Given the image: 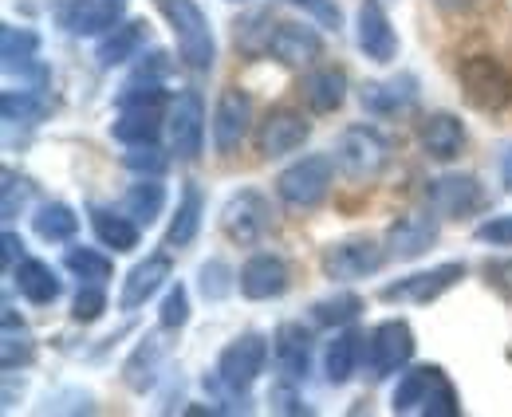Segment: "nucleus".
Returning a JSON list of instances; mask_svg holds the SVG:
<instances>
[{"instance_id": "obj_43", "label": "nucleus", "mask_w": 512, "mask_h": 417, "mask_svg": "<svg viewBox=\"0 0 512 417\" xmlns=\"http://www.w3.org/2000/svg\"><path fill=\"white\" fill-rule=\"evenodd\" d=\"M422 414L426 417H461V398H457V390L449 386V378H442V382L434 386V394L426 398Z\"/></svg>"}, {"instance_id": "obj_20", "label": "nucleus", "mask_w": 512, "mask_h": 417, "mask_svg": "<svg viewBox=\"0 0 512 417\" xmlns=\"http://www.w3.org/2000/svg\"><path fill=\"white\" fill-rule=\"evenodd\" d=\"M300 99L312 115H331L347 99V75L339 67H316L300 79Z\"/></svg>"}, {"instance_id": "obj_6", "label": "nucleus", "mask_w": 512, "mask_h": 417, "mask_svg": "<svg viewBox=\"0 0 512 417\" xmlns=\"http://www.w3.org/2000/svg\"><path fill=\"white\" fill-rule=\"evenodd\" d=\"M264 366H268V339L249 331V335L233 339L221 351V358H217V382L225 390H233V394H245L256 378L264 374Z\"/></svg>"}, {"instance_id": "obj_37", "label": "nucleus", "mask_w": 512, "mask_h": 417, "mask_svg": "<svg viewBox=\"0 0 512 417\" xmlns=\"http://www.w3.org/2000/svg\"><path fill=\"white\" fill-rule=\"evenodd\" d=\"M197 288H201V296L209 299V303H221L237 288V276H233V268L225 260H205L201 272H197Z\"/></svg>"}, {"instance_id": "obj_29", "label": "nucleus", "mask_w": 512, "mask_h": 417, "mask_svg": "<svg viewBox=\"0 0 512 417\" xmlns=\"http://www.w3.org/2000/svg\"><path fill=\"white\" fill-rule=\"evenodd\" d=\"M158 366H162V343L154 335H146L134 347V355L127 358V366H123V382H127L134 394H146L158 382Z\"/></svg>"}, {"instance_id": "obj_35", "label": "nucleus", "mask_w": 512, "mask_h": 417, "mask_svg": "<svg viewBox=\"0 0 512 417\" xmlns=\"http://www.w3.org/2000/svg\"><path fill=\"white\" fill-rule=\"evenodd\" d=\"M64 264L79 280H87V284H107L111 272H115V264L103 252H95V248H67Z\"/></svg>"}, {"instance_id": "obj_2", "label": "nucleus", "mask_w": 512, "mask_h": 417, "mask_svg": "<svg viewBox=\"0 0 512 417\" xmlns=\"http://www.w3.org/2000/svg\"><path fill=\"white\" fill-rule=\"evenodd\" d=\"M457 83L461 95L469 99V107L477 111H505L512 103V71L493 56H469L457 67Z\"/></svg>"}, {"instance_id": "obj_38", "label": "nucleus", "mask_w": 512, "mask_h": 417, "mask_svg": "<svg viewBox=\"0 0 512 417\" xmlns=\"http://www.w3.org/2000/svg\"><path fill=\"white\" fill-rule=\"evenodd\" d=\"M36 358V343H32V335L20 327L16 331V323H4V343H0V362H4V370H16V366H28Z\"/></svg>"}, {"instance_id": "obj_30", "label": "nucleus", "mask_w": 512, "mask_h": 417, "mask_svg": "<svg viewBox=\"0 0 512 417\" xmlns=\"http://www.w3.org/2000/svg\"><path fill=\"white\" fill-rule=\"evenodd\" d=\"M142 40H146V24H142V20L119 24V28H111V32H107V40L99 44L95 60H99V67H119V63H127V60L138 56Z\"/></svg>"}, {"instance_id": "obj_36", "label": "nucleus", "mask_w": 512, "mask_h": 417, "mask_svg": "<svg viewBox=\"0 0 512 417\" xmlns=\"http://www.w3.org/2000/svg\"><path fill=\"white\" fill-rule=\"evenodd\" d=\"M36 52H40V36H36L32 28H12V24L0 28V56H4V67L36 60Z\"/></svg>"}, {"instance_id": "obj_22", "label": "nucleus", "mask_w": 512, "mask_h": 417, "mask_svg": "<svg viewBox=\"0 0 512 417\" xmlns=\"http://www.w3.org/2000/svg\"><path fill=\"white\" fill-rule=\"evenodd\" d=\"M170 272H174V264H170V256H146L142 264H134L130 268V276L123 280V296H119V303L127 307V311H134V307H142L150 296H158L162 288H166V280H170Z\"/></svg>"}, {"instance_id": "obj_44", "label": "nucleus", "mask_w": 512, "mask_h": 417, "mask_svg": "<svg viewBox=\"0 0 512 417\" xmlns=\"http://www.w3.org/2000/svg\"><path fill=\"white\" fill-rule=\"evenodd\" d=\"M477 240H481V244H497V248H509V244H512V213L481 221V225H477Z\"/></svg>"}, {"instance_id": "obj_47", "label": "nucleus", "mask_w": 512, "mask_h": 417, "mask_svg": "<svg viewBox=\"0 0 512 417\" xmlns=\"http://www.w3.org/2000/svg\"><path fill=\"white\" fill-rule=\"evenodd\" d=\"M284 4H292V8H304V12H312V16L320 20L323 28H339V8H335L331 0H284Z\"/></svg>"}, {"instance_id": "obj_5", "label": "nucleus", "mask_w": 512, "mask_h": 417, "mask_svg": "<svg viewBox=\"0 0 512 417\" xmlns=\"http://www.w3.org/2000/svg\"><path fill=\"white\" fill-rule=\"evenodd\" d=\"M386 248H379L375 240L367 237H351V240H335V244H327L320 256V268L327 280H343V284H351V280H367V276H375L379 268L386 264Z\"/></svg>"}, {"instance_id": "obj_31", "label": "nucleus", "mask_w": 512, "mask_h": 417, "mask_svg": "<svg viewBox=\"0 0 512 417\" xmlns=\"http://www.w3.org/2000/svg\"><path fill=\"white\" fill-rule=\"evenodd\" d=\"M162 209H166V185H162L158 178H142L138 185H130L127 197H123V213L134 217L138 225L158 221Z\"/></svg>"}, {"instance_id": "obj_27", "label": "nucleus", "mask_w": 512, "mask_h": 417, "mask_svg": "<svg viewBox=\"0 0 512 417\" xmlns=\"http://www.w3.org/2000/svg\"><path fill=\"white\" fill-rule=\"evenodd\" d=\"M359 355H363V335H359V331L335 335V339L327 343V351H323V374H327V382H331V386L351 382V374H355V366H359Z\"/></svg>"}, {"instance_id": "obj_10", "label": "nucleus", "mask_w": 512, "mask_h": 417, "mask_svg": "<svg viewBox=\"0 0 512 417\" xmlns=\"http://www.w3.org/2000/svg\"><path fill=\"white\" fill-rule=\"evenodd\" d=\"M426 201L438 217L446 221H461L469 213H477L485 205V189L473 174H442L426 185Z\"/></svg>"}, {"instance_id": "obj_45", "label": "nucleus", "mask_w": 512, "mask_h": 417, "mask_svg": "<svg viewBox=\"0 0 512 417\" xmlns=\"http://www.w3.org/2000/svg\"><path fill=\"white\" fill-rule=\"evenodd\" d=\"M4 119L8 122H16V119H32L36 111H40V103H36V91H4Z\"/></svg>"}, {"instance_id": "obj_9", "label": "nucleus", "mask_w": 512, "mask_h": 417, "mask_svg": "<svg viewBox=\"0 0 512 417\" xmlns=\"http://www.w3.org/2000/svg\"><path fill=\"white\" fill-rule=\"evenodd\" d=\"M249 122H253V99H249L241 87L221 91V99H217V107H213V122H209L213 150H217L221 158L237 154L241 142L249 138Z\"/></svg>"}, {"instance_id": "obj_18", "label": "nucleus", "mask_w": 512, "mask_h": 417, "mask_svg": "<svg viewBox=\"0 0 512 417\" xmlns=\"http://www.w3.org/2000/svg\"><path fill=\"white\" fill-rule=\"evenodd\" d=\"M272 358L280 366V374L288 382L308 378V362H312V335L304 331V323H280L272 335Z\"/></svg>"}, {"instance_id": "obj_28", "label": "nucleus", "mask_w": 512, "mask_h": 417, "mask_svg": "<svg viewBox=\"0 0 512 417\" xmlns=\"http://www.w3.org/2000/svg\"><path fill=\"white\" fill-rule=\"evenodd\" d=\"M201 213H205V197L197 185H186L182 201H178V213L170 217V229H166V248H186L193 244L197 229H201Z\"/></svg>"}, {"instance_id": "obj_24", "label": "nucleus", "mask_w": 512, "mask_h": 417, "mask_svg": "<svg viewBox=\"0 0 512 417\" xmlns=\"http://www.w3.org/2000/svg\"><path fill=\"white\" fill-rule=\"evenodd\" d=\"M12 284H16V292L28 299V303H36V307H48V303H56L60 292H64V284H60V276H56V268L52 264H44V260H20L16 268H12Z\"/></svg>"}, {"instance_id": "obj_4", "label": "nucleus", "mask_w": 512, "mask_h": 417, "mask_svg": "<svg viewBox=\"0 0 512 417\" xmlns=\"http://www.w3.org/2000/svg\"><path fill=\"white\" fill-rule=\"evenodd\" d=\"M335 181V158L327 154H308L300 162H292L280 178H276V193L284 205L292 209H316L323 197L331 193Z\"/></svg>"}, {"instance_id": "obj_21", "label": "nucleus", "mask_w": 512, "mask_h": 417, "mask_svg": "<svg viewBox=\"0 0 512 417\" xmlns=\"http://www.w3.org/2000/svg\"><path fill=\"white\" fill-rule=\"evenodd\" d=\"M418 146H422L426 158H434V162L457 158L461 146H465V122L457 119V115H449V111L430 115V119L418 126Z\"/></svg>"}, {"instance_id": "obj_17", "label": "nucleus", "mask_w": 512, "mask_h": 417, "mask_svg": "<svg viewBox=\"0 0 512 417\" xmlns=\"http://www.w3.org/2000/svg\"><path fill=\"white\" fill-rule=\"evenodd\" d=\"M123 20V0H64L60 4V24L71 36H103L119 28Z\"/></svg>"}, {"instance_id": "obj_34", "label": "nucleus", "mask_w": 512, "mask_h": 417, "mask_svg": "<svg viewBox=\"0 0 512 417\" xmlns=\"http://www.w3.org/2000/svg\"><path fill=\"white\" fill-rule=\"evenodd\" d=\"M359 311H363V299L355 296V292H335V296L316 299V303H312V319H316L320 327H343V323H355V319H359Z\"/></svg>"}, {"instance_id": "obj_42", "label": "nucleus", "mask_w": 512, "mask_h": 417, "mask_svg": "<svg viewBox=\"0 0 512 417\" xmlns=\"http://www.w3.org/2000/svg\"><path fill=\"white\" fill-rule=\"evenodd\" d=\"M103 311H107L103 284H87V288H79V296H75V303H71V319H75V323H95Z\"/></svg>"}, {"instance_id": "obj_3", "label": "nucleus", "mask_w": 512, "mask_h": 417, "mask_svg": "<svg viewBox=\"0 0 512 417\" xmlns=\"http://www.w3.org/2000/svg\"><path fill=\"white\" fill-rule=\"evenodd\" d=\"M335 166L351 181H375L390 166V142L375 126H347L335 138Z\"/></svg>"}, {"instance_id": "obj_52", "label": "nucleus", "mask_w": 512, "mask_h": 417, "mask_svg": "<svg viewBox=\"0 0 512 417\" xmlns=\"http://www.w3.org/2000/svg\"><path fill=\"white\" fill-rule=\"evenodd\" d=\"M505 166H509V174H512V154H509V162H505Z\"/></svg>"}, {"instance_id": "obj_49", "label": "nucleus", "mask_w": 512, "mask_h": 417, "mask_svg": "<svg viewBox=\"0 0 512 417\" xmlns=\"http://www.w3.org/2000/svg\"><path fill=\"white\" fill-rule=\"evenodd\" d=\"M272 406L280 414H304V402L296 394H288V390H272Z\"/></svg>"}, {"instance_id": "obj_13", "label": "nucleus", "mask_w": 512, "mask_h": 417, "mask_svg": "<svg viewBox=\"0 0 512 417\" xmlns=\"http://www.w3.org/2000/svg\"><path fill=\"white\" fill-rule=\"evenodd\" d=\"M465 280V264L449 260V264H438L430 272H414L398 284H386L383 299L386 303H434L438 296H446L449 288H457Z\"/></svg>"}, {"instance_id": "obj_39", "label": "nucleus", "mask_w": 512, "mask_h": 417, "mask_svg": "<svg viewBox=\"0 0 512 417\" xmlns=\"http://www.w3.org/2000/svg\"><path fill=\"white\" fill-rule=\"evenodd\" d=\"M166 103V91L154 79H138L119 95V111H158Z\"/></svg>"}, {"instance_id": "obj_14", "label": "nucleus", "mask_w": 512, "mask_h": 417, "mask_svg": "<svg viewBox=\"0 0 512 417\" xmlns=\"http://www.w3.org/2000/svg\"><path fill=\"white\" fill-rule=\"evenodd\" d=\"M288 284H292V272H288L284 256H276V252H256V256H249V260L241 264V272H237L241 296L256 299V303L280 299L288 292Z\"/></svg>"}, {"instance_id": "obj_48", "label": "nucleus", "mask_w": 512, "mask_h": 417, "mask_svg": "<svg viewBox=\"0 0 512 417\" xmlns=\"http://www.w3.org/2000/svg\"><path fill=\"white\" fill-rule=\"evenodd\" d=\"M485 276H489V284H493L501 296L512 299V260H497V264H489V268H485Z\"/></svg>"}, {"instance_id": "obj_53", "label": "nucleus", "mask_w": 512, "mask_h": 417, "mask_svg": "<svg viewBox=\"0 0 512 417\" xmlns=\"http://www.w3.org/2000/svg\"><path fill=\"white\" fill-rule=\"evenodd\" d=\"M158 4H162V0H158Z\"/></svg>"}, {"instance_id": "obj_40", "label": "nucleus", "mask_w": 512, "mask_h": 417, "mask_svg": "<svg viewBox=\"0 0 512 417\" xmlns=\"http://www.w3.org/2000/svg\"><path fill=\"white\" fill-rule=\"evenodd\" d=\"M158 323L162 331H182L190 323V292L182 284H174L166 299H162V311H158Z\"/></svg>"}, {"instance_id": "obj_19", "label": "nucleus", "mask_w": 512, "mask_h": 417, "mask_svg": "<svg viewBox=\"0 0 512 417\" xmlns=\"http://www.w3.org/2000/svg\"><path fill=\"white\" fill-rule=\"evenodd\" d=\"M268 52L284 67H304L323 52V36L308 24H276Z\"/></svg>"}, {"instance_id": "obj_41", "label": "nucleus", "mask_w": 512, "mask_h": 417, "mask_svg": "<svg viewBox=\"0 0 512 417\" xmlns=\"http://www.w3.org/2000/svg\"><path fill=\"white\" fill-rule=\"evenodd\" d=\"M123 166L134 170V174H142V178H158V174L166 170V154L158 150V142H150V146H130L127 154H123Z\"/></svg>"}, {"instance_id": "obj_7", "label": "nucleus", "mask_w": 512, "mask_h": 417, "mask_svg": "<svg viewBox=\"0 0 512 417\" xmlns=\"http://www.w3.org/2000/svg\"><path fill=\"white\" fill-rule=\"evenodd\" d=\"M268 229H272V205H268V197L260 189H241V193H233L225 201V209H221V233L233 240V244L249 248Z\"/></svg>"}, {"instance_id": "obj_50", "label": "nucleus", "mask_w": 512, "mask_h": 417, "mask_svg": "<svg viewBox=\"0 0 512 417\" xmlns=\"http://www.w3.org/2000/svg\"><path fill=\"white\" fill-rule=\"evenodd\" d=\"M0 248H4V268H16V256L24 252V240L16 237V233H4V237H0Z\"/></svg>"}, {"instance_id": "obj_8", "label": "nucleus", "mask_w": 512, "mask_h": 417, "mask_svg": "<svg viewBox=\"0 0 512 417\" xmlns=\"http://www.w3.org/2000/svg\"><path fill=\"white\" fill-rule=\"evenodd\" d=\"M414 331L406 319H386L371 331V339L363 343V355H367V370L371 378H386L394 370H402L410 358H414Z\"/></svg>"}, {"instance_id": "obj_11", "label": "nucleus", "mask_w": 512, "mask_h": 417, "mask_svg": "<svg viewBox=\"0 0 512 417\" xmlns=\"http://www.w3.org/2000/svg\"><path fill=\"white\" fill-rule=\"evenodd\" d=\"M308 134H312V122L304 119L300 111L276 107V111H268L264 122L256 126V154L260 158H284V154L300 150L308 142Z\"/></svg>"}, {"instance_id": "obj_15", "label": "nucleus", "mask_w": 512, "mask_h": 417, "mask_svg": "<svg viewBox=\"0 0 512 417\" xmlns=\"http://www.w3.org/2000/svg\"><path fill=\"white\" fill-rule=\"evenodd\" d=\"M438 221L434 213H406L398 221H390L386 229V252L390 260H418L422 252H430L438 244Z\"/></svg>"}, {"instance_id": "obj_12", "label": "nucleus", "mask_w": 512, "mask_h": 417, "mask_svg": "<svg viewBox=\"0 0 512 417\" xmlns=\"http://www.w3.org/2000/svg\"><path fill=\"white\" fill-rule=\"evenodd\" d=\"M170 146L182 162H197L205 150V103L197 91H178L170 107Z\"/></svg>"}, {"instance_id": "obj_51", "label": "nucleus", "mask_w": 512, "mask_h": 417, "mask_svg": "<svg viewBox=\"0 0 512 417\" xmlns=\"http://www.w3.org/2000/svg\"><path fill=\"white\" fill-rule=\"evenodd\" d=\"M438 8H446V12H465V8H473L477 0H434Z\"/></svg>"}, {"instance_id": "obj_16", "label": "nucleus", "mask_w": 512, "mask_h": 417, "mask_svg": "<svg viewBox=\"0 0 512 417\" xmlns=\"http://www.w3.org/2000/svg\"><path fill=\"white\" fill-rule=\"evenodd\" d=\"M355 40H359V52L375 63H390L398 56L394 24H390V16H386V8L379 0H363L359 20H355Z\"/></svg>"}, {"instance_id": "obj_32", "label": "nucleus", "mask_w": 512, "mask_h": 417, "mask_svg": "<svg viewBox=\"0 0 512 417\" xmlns=\"http://www.w3.org/2000/svg\"><path fill=\"white\" fill-rule=\"evenodd\" d=\"M32 229H36V237L48 240V244H64V240L75 237L79 217H75V209H67L64 201H48V205H40V209H36Z\"/></svg>"}, {"instance_id": "obj_33", "label": "nucleus", "mask_w": 512, "mask_h": 417, "mask_svg": "<svg viewBox=\"0 0 512 417\" xmlns=\"http://www.w3.org/2000/svg\"><path fill=\"white\" fill-rule=\"evenodd\" d=\"M111 134L123 146H150L158 142L162 122H158V111H119V119L111 122Z\"/></svg>"}, {"instance_id": "obj_26", "label": "nucleus", "mask_w": 512, "mask_h": 417, "mask_svg": "<svg viewBox=\"0 0 512 417\" xmlns=\"http://www.w3.org/2000/svg\"><path fill=\"white\" fill-rule=\"evenodd\" d=\"M91 229H95V237L103 248H115V252H130V248H138V221L127 217V213H115V209H103V205H95L91 209Z\"/></svg>"}, {"instance_id": "obj_1", "label": "nucleus", "mask_w": 512, "mask_h": 417, "mask_svg": "<svg viewBox=\"0 0 512 417\" xmlns=\"http://www.w3.org/2000/svg\"><path fill=\"white\" fill-rule=\"evenodd\" d=\"M162 12L174 28L182 63L190 71H209L217 60V44H213V28H209L205 12L197 8V0H162Z\"/></svg>"}, {"instance_id": "obj_23", "label": "nucleus", "mask_w": 512, "mask_h": 417, "mask_svg": "<svg viewBox=\"0 0 512 417\" xmlns=\"http://www.w3.org/2000/svg\"><path fill=\"white\" fill-rule=\"evenodd\" d=\"M414 99H418V79L414 75H394L386 83H367L359 91V103L371 115H398V111L414 107Z\"/></svg>"}, {"instance_id": "obj_25", "label": "nucleus", "mask_w": 512, "mask_h": 417, "mask_svg": "<svg viewBox=\"0 0 512 417\" xmlns=\"http://www.w3.org/2000/svg\"><path fill=\"white\" fill-rule=\"evenodd\" d=\"M446 374H442V366H414V370H406L402 378H398V386H394V398H390V406H394V414H422V406H426V398L434 394V386L442 382Z\"/></svg>"}, {"instance_id": "obj_46", "label": "nucleus", "mask_w": 512, "mask_h": 417, "mask_svg": "<svg viewBox=\"0 0 512 417\" xmlns=\"http://www.w3.org/2000/svg\"><path fill=\"white\" fill-rule=\"evenodd\" d=\"M28 193H32L28 181L16 178L12 170H4V217H16V209L28 201Z\"/></svg>"}]
</instances>
